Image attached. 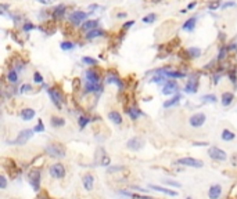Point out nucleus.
I'll return each instance as SVG.
<instances>
[{"label": "nucleus", "mask_w": 237, "mask_h": 199, "mask_svg": "<svg viewBox=\"0 0 237 199\" xmlns=\"http://www.w3.org/2000/svg\"><path fill=\"white\" fill-rule=\"evenodd\" d=\"M46 153L49 156L53 158H64L65 156V148L64 145H61L60 143H54V144H50L46 147Z\"/></svg>", "instance_id": "f257e3e1"}, {"label": "nucleus", "mask_w": 237, "mask_h": 199, "mask_svg": "<svg viewBox=\"0 0 237 199\" xmlns=\"http://www.w3.org/2000/svg\"><path fill=\"white\" fill-rule=\"evenodd\" d=\"M33 134H35V130H33V129H25V130L20 131L18 137L13 141V144H15V145H24V144H26L31 140V137H32Z\"/></svg>", "instance_id": "f03ea898"}, {"label": "nucleus", "mask_w": 237, "mask_h": 199, "mask_svg": "<svg viewBox=\"0 0 237 199\" xmlns=\"http://www.w3.org/2000/svg\"><path fill=\"white\" fill-rule=\"evenodd\" d=\"M87 17H89V14L85 13V11H74L72 14H69V22L72 25H81V24L85 22Z\"/></svg>", "instance_id": "7ed1b4c3"}, {"label": "nucleus", "mask_w": 237, "mask_h": 199, "mask_svg": "<svg viewBox=\"0 0 237 199\" xmlns=\"http://www.w3.org/2000/svg\"><path fill=\"white\" fill-rule=\"evenodd\" d=\"M28 178H29V183L32 185V188L35 191H39L40 188V170L39 169H33L29 172L28 174Z\"/></svg>", "instance_id": "20e7f679"}, {"label": "nucleus", "mask_w": 237, "mask_h": 199, "mask_svg": "<svg viewBox=\"0 0 237 199\" xmlns=\"http://www.w3.org/2000/svg\"><path fill=\"white\" fill-rule=\"evenodd\" d=\"M178 163L182 166H189V167H202L204 162L200 159H194V158H180L178 159Z\"/></svg>", "instance_id": "39448f33"}, {"label": "nucleus", "mask_w": 237, "mask_h": 199, "mask_svg": "<svg viewBox=\"0 0 237 199\" xmlns=\"http://www.w3.org/2000/svg\"><path fill=\"white\" fill-rule=\"evenodd\" d=\"M49 173H50V176L54 177V178H63V177L65 176V167L61 163H54L50 166Z\"/></svg>", "instance_id": "423d86ee"}, {"label": "nucleus", "mask_w": 237, "mask_h": 199, "mask_svg": "<svg viewBox=\"0 0 237 199\" xmlns=\"http://www.w3.org/2000/svg\"><path fill=\"white\" fill-rule=\"evenodd\" d=\"M208 155L211 156V159H214V160H226V158H227L226 152L218 147H211L208 149Z\"/></svg>", "instance_id": "0eeeda50"}, {"label": "nucleus", "mask_w": 237, "mask_h": 199, "mask_svg": "<svg viewBox=\"0 0 237 199\" xmlns=\"http://www.w3.org/2000/svg\"><path fill=\"white\" fill-rule=\"evenodd\" d=\"M205 119H207L205 115L202 114V112H200V114H194L193 116H190L189 123H190V126H193V127H201V126L204 124Z\"/></svg>", "instance_id": "6e6552de"}, {"label": "nucleus", "mask_w": 237, "mask_h": 199, "mask_svg": "<svg viewBox=\"0 0 237 199\" xmlns=\"http://www.w3.org/2000/svg\"><path fill=\"white\" fill-rule=\"evenodd\" d=\"M143 145H144V141H143L140 137H133V138H130V140L126 143V147H128L129 149H132V151L142 149Z\"/></svg>", "instance_id": "1a4fd4ad"}, {"label": "nucleus", "mask_w": 237, "mask_h": 199, "mask_svg": "<svg viewBox=\"0 0 237 199\" xmlns=\"http://www.w3.org/2000/svg\"><path fill=\"white\" fill-rule=\"evenodd\" d=\"M178 83L175 82V80H166L164 85V88H162V94L165 95H169L172 93H176L178 91Z\"/></svg>", "instance_id": "9d476101"}, {"label": "nucleus", "mask_w": 237, "mask_h": 199, "mask_svg": "<svg viewBox=\"0 0 237 199\" xmlns=\"http://www.w3.org/2000/svg\"><path fill=\"white\" fill-rule=\"evenodd\" d=\"M49 95L50 98H51V101L54 102V105H56L57 108H61V102L64 101L63 97H61V94L58 93V90H56V88H49Z\"/></svg>", "instance_id": "9b49d317"}, {"label": "nucleus", "mask_w": 237, "mask_h": 199, "mask_svg": "<svg viewBox=\"0 0 237 199\" xmlns=\"http://www.w3.org/2000/svg\"><path fill=\"white\" fill-rule=\"evenodd\" d=\"M85 78L89 83H94V85H99L100 83V75L94 69H87V71L85 72Z\"/></svg>", "instance_id": "f8f14e48"}, {"label": "nucleus", "mask_w": 237, "mask_h": 199, "mask_svg": "<svg viewBox=\"0 0 237 199\" xmlns=\"http://www.w3.org/2000/svg\"><path fill=\"white\" fill-rule=\"evenodd\" d=\"M197 88H198V79L197 78H191V79H189V82H187V85H186V88H184V91L186 93H196L197 91Z\"/></svg>", "instance_id": "ddd939ff"}, {"label": "nucleus", "mask_w": 237, "mask_h": 199, "mask_svg": "<svg viewBox=\"0 0 237 199\" xmlns=\"http://www.w3.org/2000/svg\"><path fill=\"white\" fill-rule=\"evenodd\" d=\"M222 194V187L221 185H212L209 188V191H208V196H209V199H219V196H221Z\"/></svg>", "instance_id": "4468645a"}, {"label": "nucleus", "mask_w": 237, "mask_h": 199, "mask_svg": "<svg viewBox=\"0 0 237 199\" xmlns=\"http://www.w3.org/2000/svg\"><path fill=\"white\" fill-rule=\"evenodd\" d=\"M83 187H85V189H87V191H92L93 189V185H94V177L92 176V174H85L83 176Z\"/></svg>", "instance_id": "2eb2a0df"}, {"label": "nucleus", "mask_w": 237, "mask_h": 199, "mask_svg": "<svg viewBox=\"0 0 237 199\" xmlns=\"http://www.w3.org/2000/svg\"><path fill=\"white\" fill-rule=\"evenodd\" d=\"M97 25H99V21H97V20L85 21V22L82 24V30H83V32H89V30H92V29H96Z\"/></svg>", "instance_id": "dca6fc26"}, {"label": "nucleus", "mask_w": 237, "mask_h": 199, "mask_svg": "<svg viewBox=\"0 0 237 199\" xmlns=\"http://www.w3.org/2000/svg\"><path fill=\"white\" fill-rule=\"evenodd\" d=\"M150 188L154 189V191H158V192L165 194V195H169V196H176V195H178V192H175V191H172V189H169V188H162V187L154 185V184H151V185H150Z\"/></svg>", "instance_id": "f3484780"}, {"label": "nucleus", "mask_w": 237, "mask_h": 199, "mask_svg": "<svg viewBox=\"0 0 237 199\" xmlns=\"http://www.w3.org/2000/svg\"><path fill=\"white\" fill-rule=\"evenodd\" d=\"M196 22H197V17H191V18H189V20L183 24L182 28H183V30H186V32H191V30L194 29Z\"/></svg>", "instance_id": "a211bd4d"}, {"label": "nucleus", "mask_w": 237, "mask_h": 199, "mask_svg": "<svg viewBox=\"0 0 237 199\" xmlns=\"http://www.w3.org/2000/svg\"><path fill=\"white\" fill-rule=\"evenodd\" d=\"M35 115H36V112H35V109H32V108H25V109L21 111L22 120H31V119H33Z\"/></svg>", "instance_id": "6ab92c4d"}, {"label": "nucleus", "mask_w": 237, "mask_h": 199, "mask_svg": "<svg viewBox=\"0 0 237 199\" xmlns=\"http://www.w3.org/2000/svg\"><path fill=\"white\" fill-rule=\"evenodd\" d=\"M108 117L110 120L114 122L115 124H121L122 123V115L118 111H110L108 112Z\"/></svg>", "instance_id": "aec40b11"}, {"label": "nucleus", "mask_w": 237, "mask_h": 199, "mask_svg": "<svg viewBox=\"0 0 237 199\" xmlns=\"http://www.w3.org/2000/svg\"><path fill=\"white\" fill-rule=\"evenodd\" d=\"M104 35V30L103 29H92V30H89V32L86 33V39L87 40H92V39H96V37H100V36H103Z\"/></svg>", "instance_id": "412c9836"}, {"label": "nucleus", "mask_w": 237, "mask_h": 199, "mask_svg": "<svg viewBox=\"0 0 237 199\" xmlns=\"http://www.w3.org/2000/svg\"><path fill=\"white\" fill-rule=\"evenodd\" d=\"M234 100V94L230 91H226L222 94V105H225V107H227V105H230L232 102H233Z\"/></svg>", "instance_id": "4be33fe9"}, {"label": "nucleus", "mask_w": 237, "mask_h": 199, "mask_svg": "<svg viewBox=\"0 0 237 199\" xmlns=\"http://www.w3.org/2000/svg\"><path fill=\"white\" fill-rule=\"evenodd\" d=\"M65 6L64 4H58L57 7H54V10H53V17L54 18H61V17L64 15V13H65Z\"/></svg>", "instance_id": "5701e85b"}, {"label": "nucleus", "mask_w": 237, "mask_h": 199, "mask_svg": "<svg viewBox=\"0 0 237 199\" xmlns=\"http://www.w3.org/2000/svg\"><path fill=\"white\" fill-rule=\"evenodd\" d=\"M85 91H86V93H93V91L99 93V91H101V86L87 82V83H86V86H85Z\"/></svg>", "instance_id": "b1692460"}, {"label": "nucleus", "mask_w": 237, "mask_h": 199, "mask_svg": "<svg viewBox=\"0 0 237 199\" xmlns=\"http://www.w3.org/2000/svg\"><path fill=\"white\" fill-rule=\"evenodd\" d=\"M107 82H108V83H115V85H118V87L121 88V90L123 88V83H122V80H121V79H119L117 75H111V73H110V75L107 76Z\"/></svg>", "instance_id": "393cba45"}, {"label": "nucleus", "mask_w": 237, "mask_h": 199, "mask_svg": "<svg viewBox=\"0 0 237 199\" xmlns=\"http://www.w3.org/2000/svg\"><path fill=\"white\" fill-rule=\"evenodd\" d=\"M182 100V97L179 94H176V95H173V97L171 98V100H168V101H165L164 102V108H171V107H173V105H176V104H179V101Z\"/></svg>", "instance_id": "a878e982"}, {"label": "nucleus", "mask_w": 237, "mask_h": 199, "mask_svg": "<svg viewBox=\"0 0 237 199\" xmlns=\"http://www.w3.org/2000/svg\"><path fill=\"white\" fill-rule=\"evenodd\" d=\"M65 124V119L58 116H51V126L53 127H63Z\"/></svg>", "instance_id": "bb28decb"}, {"label": "nucleus", "mask_w": 237, "mask_h": 199, "mask_svg": "<svg viewBox=\"0 0 237 199\" xmlns=\"http://www.w3.org/2000/svg\"><path fill=\"white\" fill-rule=\"evenodd\" d=\"M234 133L233 131H230V130H227V129H225L223 131H222V140L223 141H232V140H234Z\"/></svg>", "instance_id": "cd10ccee"}, {"label": "nucleus", "mask_w": 237, "mask_h": 199, "mask_svg": "<svg viewBox=\"0 0 237 199\" xmlns=\"http://www.w3.org/2000/svg\"><path fill=\"white\" fill-rule=\"evenodd\" d=\"M187 54L191 57V58H197V57L201 56V50L198 49V47H189Z\"/></svg>", "instance_id": "c85d7f7f"}, {"label": "nucleus", "mask_w": 237, "mask_h": 199, "mask_svg": "<svg viewBox=\"0 0 237 199\" xmlns=\"http://www.w3.org/2000/svg\"><path fill=\"white\" fill-rule=\"evenodd\" d=\"M7 80L10 83H15L18 80V73H17L15 69H11L8 73H7Z\"/></svg>", "instance_id": "c756f323"}, {"label": "nucleus", "mask_w": 237, "mask_h": 199, "mask_svg": "<svg viewBox=\"0 0 237 199\" xmlns=\"http://www.w3.org/2000/svg\"><path fill=\"white\" fill-rule=\"evenodd\" d=\"M123 195H128L130 196L132 199H157V198H153V196H144V195H137V194H130V192H126V191H123Z\"/></svg>", "instance_id": "7c9ffc66"}, {"label": "nucleus", "mask_w": 237, "mask_h": 199, "mask_svg": "<svg viewBox=\"0 0 237 199\" xmlns=\"http://www.w3.org/2000/svg\"><path fill=\"white\" fill-rule=\"evenodd\" d=\"M155 20H157V15H155L154 13H151V14H147V15L143 17L142 21L144 24H153V22H155Z\"/></svg>", "instance_id": "2f4dec72"}, {"label": "nucleus", "mask_w": 237, "mask_h": 199, "mask_svg": "<svg viewBox=\"0 0 237 199\" xmlns=\"http://www.w3.org/2000/svg\"><path fill=\"white\" fill-rule=\"evenodd\" d=\"M219 7H222V2H221V0H214V2H211V3L208 4V8H209L211 11L218 10Z\"/></svg>", "instance_id": "473e14b6"}, {"label": "nucleus", "mask_w": 237, "mask_h": 199, "mask_svg": "<svg viewBox=\"0 0 237 199\" xmlns=\"http://www.w3.org/2000/svg\"><path fill=\"white\" fill-rule=\"evenodd\" d=\"M82 62H83V64H86V65H92V66L97 65V59H96V58H92V57H83V58H82Z\"/></svg>", "instance_id": "72a5a7b5"}, {"label": "nucleus", "mask_w": 237, "mask_h": 199, "mask_svg": "<svg viewBox=\"0 0 237 199\" xmlns=\"http://www.w3.org/2000/svg\"><path fill=\"white\" fill-rule=\"evenodd\" d=\"M129 115H130V117L132 119H137L140 115H142V112L139 111V109H136V108H132V109H129Z\"/></svg>", "instance_id": "f704fd0d"}, {"label": "nucleus", "mask_w": 237, "mask_h": 199, "mask_svg": "<svg viewBox=\"0 0 237 199\" xmlns=\"http://www.w3.org/2000/svg\"><path fill=\"white\" fill-rule=\"evenodd\" d=\"M202 101L204 102H216V97L214 94H207L202 97Z\"/></svg>", "instance_id": "c9c22d12"}, {"label": "nucleus", "mask_w": 237, "mask_h": 199, "mask_svg": "<svg viewBox=\"0 0 237 199\" xmlns=\"http://www.w3.org/2000/svg\"><path fill=\"white\" fill-rule=\"evenodd\" d=\"M74 47H75V44L71 42H63L61 43V49L63 50H72Z\"/></svg>", "instance_id": "e433bc0d"}, {"label": "nucleus", "mask_w": 237, "mask_h": 199, "mask_svg": "<svg viewBox=\"0 0 237 199\" xmlns=\"http://www.w3.org/2000/svg\"><path fill=\"white\" fill-rule=\"evenodd\" d=\"M33 130H35V133H42V131H44V126H43V122L39 120L38 122V124L33 127Z\"/></svg>", "instance_id": "4c0bfd02"}, {"label": "nucleus", "mask_w": 237, "mask_h": 199, "mask_svg": "<svg viewBox=\"0 0 237 199\" xmlns=\"http://www.w3.org/2000/svg\"><path fill=\"white\" fill-rule=\"evenodd\" d=\"M89 123V119H87V117H85V116H81L79 117V126H81V127H85L86 124Z\"/></svg>", "instance_id": "58836bf2"}, {"label": "nucleus", "mask_w": 237, "mask_h": 199, "mask_svg": "<svg viewBox=\"0 0 237 199\" xmlns=\"http://www.w3.org/2000/svg\"><path fill=\"white\" fill-rule=\"evenodd\" d=\"M33 80H35L36 83H42L43 82V78H42V75H40L39 72H35V73H33Z\"/></svg>", "instance_id": "ea45409f"}, {"label": "nucleus", "mask_w": 237, "mask_h": 199, "mask_svg": "<svg viewBox=\"0 0 237 199\" xmlns=\"http://www.w3.org/2000/svg\"><path fill=\"white\" fill-rule=\"evenodd\" d=\"M164 183L166 185H172V187H180V184L178 181H172V180H164Z\"/></svg>", "instance_id": "a19ab883"}, {"label": "nucleus", "mask_w": 237, "mask_h": 199, "mask_svg": "<svg viewBox=\"0 0 237 199\" xmlns=\"http://www.w3.org/2000/svg\"><path fill=\"white\" fill-rule=\"evenodd\" d=\"M22 29L25 30V32H29L31 29H35V25H33V24H24Z\"/></svg>", "instance_id": "79ce46f5"}, {"label": "nucleus", "mask_w": 237, "mask_h": 199, "mask_svg": "<svg viewBox=\"0 0 237 199\" xmlns=\"http://www.w3.org/2000/svg\"><path fill=\"white\" fill-rule=\"evenodd\" d=\"M226 51H227L226 47H223V49L219 50V56H218V58H219V59H223L225 57H226Z\"/></svg>", "instance_id": "37998d69"}, {"label": "nucleus", "mask_w": 237, "mask_h": 199, "mask_svg": "<svg viewBox=\"0 0 237 199\" xmlns=\"http://www.w3.org/2000/svg\"><path fill=\"white\" fill-rule=\"evenodd\" d=\"M6 187H7V180H6V177H4V176H2V177H0V188L4 189Z\"/></svg>", "instance_id": "c03bdc74"}, {"label": "nucleus", "mask_w": 237, "mask_h": 199, "mask_svg": "<svg viewBox=\"0 0 237 199\" xmlns=\"http://www.w3.org/2000/svg\"><path fill=\"white\" fill-rule=\"evenodd\" d=\"M26 91H31V85H22L20 87V93H26Z\"/></svg>", "instance_id": "a18cd8bd"}, {"label": "nucleus", "mask_w": 237, "mask_h": 199, "mask_svg": "<svg viewBox=\"0 0 237 199\" xmlns=\"http://www.w3.org/2000/svg\"><path fill=\"white\" fill-rule=\"evenodd\" d=\"M100 163H101L103 166H108V165H110V158H108V155H104V158H103V160L100 162Z\"/></svg>", "instance_id": "49530a36"}, {"label": "nucleus", "mask_w": 237, "mask_h": 199, "mask_svg": "<svg viewBox=\"0 0 237 199\" xmlns=\"http://www.w3.org/2000/svg\"><path fill=\"white\" fill-rule=\"evenodd\" d=\"M133 25H135V21H128L126 24H123V26H122V28H123V29H129V28H130V26H133Z\"/></svg>", "instance_id": "de8ad7c7"}, {"label": "nucleus", "mask_w": 237, "mask_h": 199, "mask_svg": "<svg viewBox=\"0 0 237 199\" xmlns=\"http://www.w3.org/2000/svg\"><path fill=\"white\" fill-rule=\"evenodd\" d=\"M234 6H236V3H234V2H229V3L222 4V10H225V8H227V7H234Z\"/></svg>", "instance_id": "09e8293b"}, {"label": "nucleus", "mask_w": 237, "mask_h": 199, "mask_svg": "<svg viewBox=\"0 0 237 199\" xmlns=\"http://www.w3.org/2000/svg\"><path fill=\"white\" fill-rule=\"evenodd\" d=\"M39 3H43V4H50L53 2V0H38Z\"/></svg>", "instance_id": "8fccbe9b"}, {"label": "nucleus", "mask_w": 237, "mask_h": 199, "mask_svg": "<svg viewBox=\"0 0 237 199\" xmlns=\"http://www.w3.org/2000/svg\"><path fill=\"white\" fill-rule=\"evenodd\" d=\"M194 7H196V2H193V3H190L187 6V10H191V8H194Z\"/></svg>", "instance_id": "3c124183"}, {"label": "nucleus", "mask_w": 237, "mask_h": 199, "mask_svg": "<svg viewBox=\"0 0 237 199\" xmlns=\"http://www.w3.org/2000/svg\"><path fill=\"white\" fill-rule=\"evenodd\" d=\"M219 78H221V75H215L214 82H215V83H218V82H219Z\"/></svg>", "instance_id": "603ef678"}, {"label": "nucleus", "mask_w": 237, "mask_h": 199, "mask_svg": "<svg viewBox=\"0 0 237 199\" xmlns=\"http://www.w3.org/2000/svg\"><path fill=\"white\" fill-rule=\"evenodd\" d=\"M125 15H126L125 13H119V14H118V17H119V18H122V17H125Z\"/></svg>", "instance_id": "864d4df0"}, {"label": "nucleus", "mask_w": 237, "mask_h": 199, "mask_svg": "<svg viewBox=\"0 0 237 199\" xmlns=\"http://www.w3.org/2000/svg\"><path fill=\"white\" fill-rule=\"evenodd\" d=\"M153 3H160V2H162V0H151Z\"/></svg>", "instance_id": "5fc2aeb1"}, {"label": "nucleus", "mask_w": 237, "mask_h": 199, "mask_svg": "<svg viewBox=\"0 0 237 199\" xmlns=\"http://www.w3.org/2000/svg\"><path fill=\"white\" fill-rule=\"evenodd\" d=\"M187 199H191V198H187Z\"/></svg>", "instance_id": "6e6d98bb"}]
</instances>
